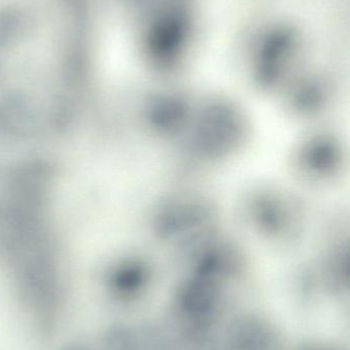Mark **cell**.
<instances>
[{"label": "cell", "instance_id": "obj_1", "mask_svg": "<svg viewBox=\"0 0 350 350\" xmlns=\"http://www.w3.org/2000/svg\"><path fill=\"white\" fill-rule=\"evenodd\" d=\"M136 1H141V0H136Z\"/></svg>", "mask_w": 350, "mask_h": 350}]
</instances>
